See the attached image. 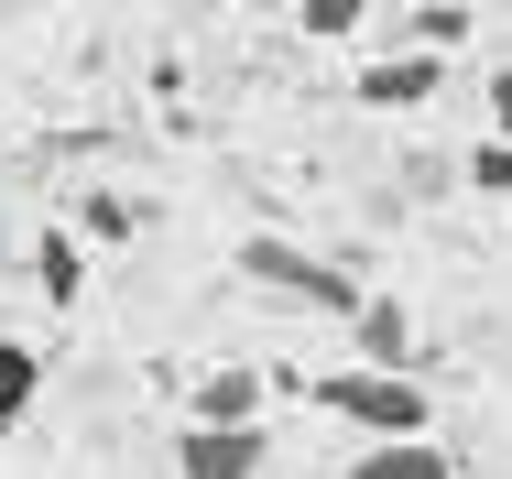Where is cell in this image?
I'll use <instances>...</instances> for the list:
<instances>
[{
  "label": "cell",
  "instance_id": "cell-1",
  "mask_svg": "<svg viewBox=\"0 0 512 479\" xmlns=\"http://www.w3.org/2000/svg\"><path fill=\"white\" fill-rule=\"evenodd\" d=\"M240 284L284 294V305H316V316H360V305H371V294L349 284L327 251H306V240H273V229H251V240H240Z\"/></svg>",
  "mask_w": 512,
  "mask_h": 479
},
{
  "label": "cell",
  "instance_id": "cell-10",
  "mask_svg": "<svg viewBox=\"0 0 512 479\" xmlns=\"http://www.w3.org/2000/svg\"><path fill=\"white\" fill-rule=\"evenodd\" d=\"M404 33H414V55H447V44H469V11H458V0H425Z\"/></svg>",
  "mask_w": 512,
  "mask_h": 479
},
{
  "label": "cell",
  "instance_id": "cell-2",
  "mask_svg": "<svg viewBox=\"0 0 512 479\" xmlns=\"http://www.w3.org/2000/svg\"><path fill=\"white\" fill-rule=\"evenodd\" d=\"M316 403H327L338 425H360L371 447L425 436V392H414V371H327V382H316Z\"/></svg>",
  "mask_w": 512,
  "mask_h": 479
},
{
  "label": "cell",
  "instance_id": "cell-13",
  "mask_svg": "<svg viewBox=\"0 0 512 479\" xmlns=\"http://www.w3.org/2000/svg\"><path fill=\"white\" fill-rule=\"evenodd\" d=\"M480 98H491V142H512V66H491V88H480Z\"/></svg>",
  "mask_w": 512,
  "mask_h": 479
},
{
  "label": "cell",
  "instance_id": "cell-3",
  "mask_svg": "<svg viewBox=\"0 0 512 479\" xmlns=\"http://www.w3.org/2000/svg\"><path fill=\"white\" fill-rule=\"evenodd\" d=\"M273 436L262 425H186L175 436V479H262Z\"/></svg>",
  "mask_w": 512,
  "mask_h": 479
},
{
  "label": "cell",
  "instance_id": "cell-12",
  "mask_svg": "<svg viewBox=\"0 0 512 479\" xmlns=\"http://www.w3.org/2000/svg\"><path fill=\"white\" fill-rule=\"evenodd\" d=\"M469 186H480V196H512V142H480V153H469Z\"/></svg>",
  "mask_w": 512,
  "mask_h": 479
},
{
  "label": "cell",
  "instance_id": "cell-6",
  "mask_svg": "<svg viewBox=\"0 0 512 479\" xmlns=\"http://www.w3.org/2000/svg\"><path fill=\"white\" fill-rule=\"evenodd\" d=\"M349 479H458V458H447L436 436H393V447L349 458Z\"/></svg>",
  "mask_w": 512,
  "mask_h": 479
},
{
  "label": "cell",
  "instance_id": "cell-7",
  "mask_svg": "<svg viewBox=\"0 0 512 479\" xmlns=\"http://www.w3.org/2000/svg\"><path fill=\"white\" fill-rule=\"evenodd\" d=\"M197 425H262V371H207L197 382Z\"/></svg>",
  "mask_w": 512,
  "mask_h": 479
},
{
  "label": "cell",
  "instance_id": "cell-9",
  "mask_svg": "<svg viewBox=\"0 0 512 479\" xmlns=\"http://www.w3.org/2000/svg\"><path fill=\"white\" fill-rule=\"evenodd\" d=\"M33 273H44V305H77V294H88V262H77V240H66V229H44V240H33Z\"/></svg>",
  "mask_w": 512,
  "mask_h": 479
},
{
  "label": "cell",
  "instance_id": "cell-8",
  "mask_svg": "<svg viewBox=\"0 0 512 479\" xmlns=\"http://www.w3.org/2000/svg\"><path fill=\"white\" fill-rule=\"evenodd\" d=\"M33 392H44V349L33 338H0V425H22Z\"/></svg>",
  "mask_w": 512,
  "mask_h": 479
},
{
  "label": "cell",
  "instance_id": "cell-5",
  "mask_svg": "<svg viewBox=\"0 0 512 479\" xmlns=\"http://www.w3.org/2000/svg\"><path fill=\"white\" fill-rule=\"evenodd\" d=\"M349 338H360V371H414V316L393 294H371V305L349 316Z\"/></svg>",
  "mask_w": 512,
  "mask_h": 479
},
{
  "label": "cell",
  "instance_id": "cell-11",
  "mask_svg": "<svg viewBox=\"0 0 512 479\" xmlns=\"http://www.w3.org/2000/svg\"><path fill=\"white\" fill-rule=\"evenodd\" d=\"M295 22H306L316 44H349V33L371 22V0H295Z\"/></svg>",
  "mask_w": 512,
  "mask_h": 479
},
{
  "label": "cell",
  "instance_id": "cell-4",
  "mask_svg": "<svg viewBox=\"0 0 512 479\" xmlns=\"http://www.w3.org/2000/svg\"><path fill=\"white\" fill-rule=\"evenodd\" d=\"M436 88H447V55H382V66H360V109H425Z\"/></svg>",
  "mask_w": 512,
  "mask_h": 479
}]
</instances>
